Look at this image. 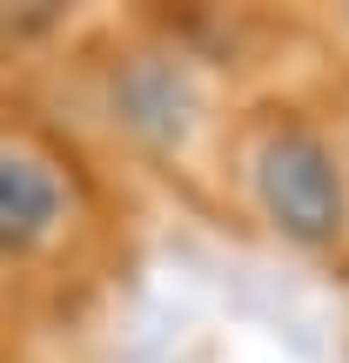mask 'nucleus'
Returning a JSON list of instances; mask_svg holds the SVG:
<instances>
[{
	"mask_svg": "<svg viewBox=\"0 0 349 363\" xmlns=\"http://www.w3.org/2000/svg\"><path fill=\"white\" fill-rule=\"evenodd\" d=\"M256 189H262V208L282 235L296 242H329L343 229V175H336V155L316 142L309 128H282L256 162Z\"/></svg>",
	"mask_w": 349,
	"mask_h": 363,
	"instance_id": "obj_1",
	"label": "nucleus"
},
{
	"mask_svg": "<svg viewBox=\"0 0 349 363\" xmlns=\"http://www.w3.org/2000/svg\"><path fill=\"white\" fill-rule=\"evenodd\" d=\"M67 189L40 155L0 148V249H34L61 229Z\"/></svg>",
	"mask_w": 349,
	"mask_h": 363,
	"instance_id": "obj_2",
	"label": "nucleus"
}]
</instances>
